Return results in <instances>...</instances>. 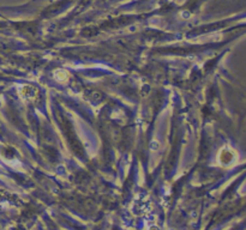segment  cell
Listing matches in <instances>:
<instances>
[{
    "mask_svg": "<svg viewBox=\"0 0 246 230\" xmlns=\"http://www.w3.org/2000/svg\"><path fill=\"white\" fill-rule=\"evenodd\" d=\"M54 76H55V79H57V80H60V82L67 79V73H66V71H64V70H58Z\"/></svg>",
    "mask_w": 246,
    "mask_h": 230,
    "instance_id": "cell-1",
    "label": "cell"
}]
</instances>
